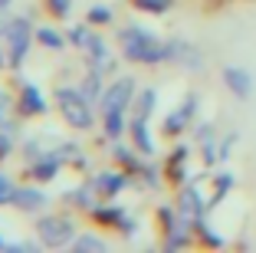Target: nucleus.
Wrapping results in <instances>:
<instances>
[{"instance_id":"f257e3e1","label":"nucleus","mask_w":256,"mask_h":253,"mask_svg":"<svg viewBox=\"0 0 256 253\" xmlns=\"http://www.w3.org/2000/svg\"><path fill=\"white\" fill-rule=\"evenodd\" d=\"M122 50H125L128 60H135V63L171 60V46H164L158 37H151L142 27H125V30H122Z\"/></svg>"},{"instance_id":"f03ea898","label":"nucleus","mask_w":256,"mask_h":253,"mask_svg":"<svg viewBox=\"0 0 256 253\" xmlns=\"http://www.w3.org/2000/svg\"><path fill=\"white\" fill-rule=\"evenodd\" d=\"M56 102H60L62 119L69 122L72 128H89L92 125V109H89V99L76 89H60L56 92Z\"/></svg>"},{"instance_id":"7ed1b4c3","label":"nucleus","mask_w":256,"mask_h":253,"mask_svg":"<svg viewBox=\"0 0 256 253\" xmlns=\"http://www.w3.org/2000/svg\"><path fill=\"white\" fill-rule=\"evenodd\" d=\"M4 37L10 40V60H14V66H20L23 53L30 46V23L16 17V20H10L7 27H4Z\"/></svg>"},{"instance_id":"20e7f679","label":"nucleus","mask_w":256,"mask_h":253,"mask_svg":"<svg viewBox=\"0 0 256 253\" xmlns=\"http://www.w3.org/2000/svg\"><path fill=\"white\" fill-rule=\"evenodd\" d=\"M132 96H135V82L132 79H118V82H112V86L102 92V109L106 112H125L128 102H132Z\"/></svg>"},{"instance_id":"39448f33","label":"nucleus","mask_w":256,"mask_h":253,"mask_svg":"<svg viewBox=\"0 0 256 253\" xmlns=\"http://www.w3.org/2000/svg\"><path fill=\"white\" fill-rule=\"evenodd\" d=\"M40 237H43L46 246H62L72 240V223L62 220V217H46V220H40Z\"/></svg>"},{"instance_id":"423d86ee","label":"nucleus","mask_w":256,"mask_h":253,"mask_svg":"<svg viewBox=\"0 0 256 253\" xmlns=\"http://www.w3.org/2000/svg\"><path fill=\"white\" fill-rule=\"evenodd\" d=\"M224 82L230 86V92H234V96H240V99H246L250 92H253V79H250L246 69L226 66V69H224Z\"/></svg>"},{"instance_id":"0eeeda50","label":"nucleus","mask_w":256,"mask_h":253,"mask_svg":"<svg viewBox=\"0 0 256 253\" xmlns=\"http://www.w3.org/2000/svg\"><path fill=\"white\" fill-rule=\"evenodd\" d=\"M16 204L23 210H40V207H46V197L40 191H16Z\"/></svg>"},{"instance_id":"6e6552de","label":"nucleus","mask_w":256,"mask_h":253,"mask_svg":"<svg viewBox=\"0 0 256 253\" xmlns=\"http://www.w3.org/2000/svg\"><path fill=\"white\" fill-rule=\"evenodd\" d=\"M132 132H135V142L142 151H154V145H151L148 138V125H144V115H135V122H132Z\"/></svg>"},{"instance_id":"1a4fd4ad","label":"nucleus","mask_w":256,"mask_h":253,"mask_svg":"<svg viewBox=\"0 0 256 253\" xmlns=\"http://www.w3.org/2000/svg\"><path fill=\"white\" fill-rule=\"evenodd\" d=\"M181 210H184V217H188V220H197V217H200V197H197V191H184Z\"/></svg>"},{"instance_id":"9d476101","label":"nucleus","mask_w":256,"mask_h":253,"mask_svg":"<svg viewBox=\"0 0 256 253\" xmlns=\"http://www.w3.org/2000/svg\"><path fill=\"white\" fill-rule=\"evenodd\" d=\"M194 99H188V105H184V109L181 112H174V115H171V119H168V132H181V128H184V119H190V112H194Z\"/></svg>"},{"instance_id":"9b49d317","label":"nucleus","mask_w":256,"mask_h":253,"mask_svg":"<svg viewBox=\"0 0 256 253\" xmlns=\"http://www.w3.org/2000/svg\"><path fill=\"white\" fill-rule=\"evenodd\" d=\"M92 187H98V191H106V194H115L122 187V178L118 174H98V178L92 181Z\"/></svg>"},{"instance_id":"f8f14e48","label":"nucleus","mask_w":256,"mask_h":253,"mask_svg":"<svg viewBox=\"0 0 256 253\" xmlns=\"http://www.w3.org/2000/svg\"><path fill=\"white\" fill-rule=\"evenodd\" d=\"M23 105H26L30 112H43V109H46V102L40 99L36 86H26V89H23Z\"/></svg>"},{"instance_id":"ddd939ff","label":"nucleus","mask_w":256,"mask_h":253,"mask_svg":"<svg viewBox=\"0 0 256 253\" xmlns=\"http://www.w3.org/2000/svg\"><path fill=\"white\" fill-rule=\"evenodd\" d=\"M33 174H36L40 181L53 178V174H56V158H46V161H36V168H33Z\"/></svg>"},{"instance_id":"4468645a","label":"nucleus","mask_w":256,"mask_h":253,"mask_svg":"<svg viewBox=\"0 0 256 253\" xmlns=\"http://www.w3.org/2000/svg\"><path fill=\"white\" fill-rule=\"evenodd\" d=\"M36 40L43 46H50V50H60V46H62V37H60V33H53V30H46V27L36 33Z\"/></svg>"},{"instance_id":"2eb2a0df","label":"nucleus","mask_w":256,"mask_h":253,"mask_svg":"<svg viewBox=\"0 0 256 253\" xmlns=\"http://www.w3.org/2000/svg\"><path fill=\"white\" fill-rule=\"evenodd\" d=\"M106 132L112 135V138L122 135V112H106Z\"/></svg>"},{"instance_id":"dca6fc26","label":"nucleus","mask_w":256,"mask_h":253,"mask_svg":"<svg viewBox=\"0 0 256 253\" xmlns=\"http://www.w3.org/2000/svg\"><path fill=\"white\" fill-rule=\"evenodd\" d=\"M10 201H16V187L10 184V178L0 174V204H10Z\"/></svg>"},{"instance_id":"f3484780","label":"nucleus","mask_w":256,"mask_h":253,"mask_svg":"<svg viewBox=\"0 0 256 253\" xmlns=\"http://www.w3.org/2000/svg\"><path fill=\"white\" fill-rule=\"evenodd\" d=\"M76 250H106V243L98 237H89V233H86V237L76 240Z\"/></svg>"},{"instance_id":"a211bd4d","label":"nucleus","mask_w":256,"mask_h":253,"mask_svg":"<svg viewBox=\"0 0 256 253\" xmlns=\"http://www.w3.org/2000/svg\"><path fill=\"white\" fill-rule=\"evenodd\" d=\"M135 7L142 10H154V14H161V10L171 7V0H135Z\"/></svg>"},{"instance_id":"6ab92c4d","label":"nucleus","mask_w":256,"mask_h":253,"mask_svg":"<svg viewBox=\"0 0 256 253\" xmlns=\"http://www.w3.org/2000/svg\"><path fill=\"white\" fill-rule=\"evenodd\" d=\"M69 37H72V43H76V46H86L92 33L86 30V27H72V30H69Z\"/></svg>"},{"instance_id":"aec40b11","label":"nucleus","mask_w":256,"mask_h":253,"mask_svg":"<svg viewBox=\"0 0 256 253\" xmlns=\"http://www.w3.org/2000/svg\"><path fill=\"white\" fill-rule=\"evenodd\" d=\"M89 17H92V23H108V20H112V10H108V7H92Z\"/></svg>"},{"instance_id":"412c9836","label":"nucleus","mask_w":256,"mask_h":253,"mask_svg":"<svg viewBox=\"0 0 256 253\" xmlns=\"http://www.w3.org/2000/svg\"><path fill=\"white\" fill-rule=\"evenodd\" d=\"M151 105H154V92H144V96H142V102H138V115H148V112H151Z\"/></svg>"},{"instance_id":"4be33fe9","label":"nucleus","mask_w":256,"mask_h":253,"mask_svg":"<svg viewBox=\"0 0 256 253\" xmlns=\"http://www.w3.org/2000/svg\"><path fill=\"white\" fill-rule=\"evenodd\" d=\"M50 4H53V10H56V14H69V4H72V0H50Z\"/></svg>"},{"instance_id":"5701e85b","label":"nucleus","mask_w":256,"mask_h":253,"mask_svg":"<svg viewBox=\"0 0 256 253\" xmlns=\"http://www.w3.org/2000/svg\"><path fill=\"white\" fill-rule=\"evenodd\" d=\"M4 115H7V99L0 96V125H4Z\"/></svg>"},{"instance_id":"b1692460","label":"nucleus","mask_w":256,"mask_h":253,"mask_svg":"<svg viewBox=\"0 0 256 253\" xmlns=\"http://www.w3.org/2000/svg\"><path fill=\"white\" fill-rule=\"evenodd\" d=\"M7 4H10V0H0V7H7Z\"/></svg>"},{"instance_id":"393cba45","label":"nucleus","mask_w":256,"mask_h":253,"mask_svg":"<svg viewBox=\"0 0 256 253\" xmlns=\"http://www.w3.org/2000/svg\"><path fill=\"white\" fill-rule=\"evenodd\" d=\"M0 246H4V237H0Z\"/></svg>"}]
</instances>
